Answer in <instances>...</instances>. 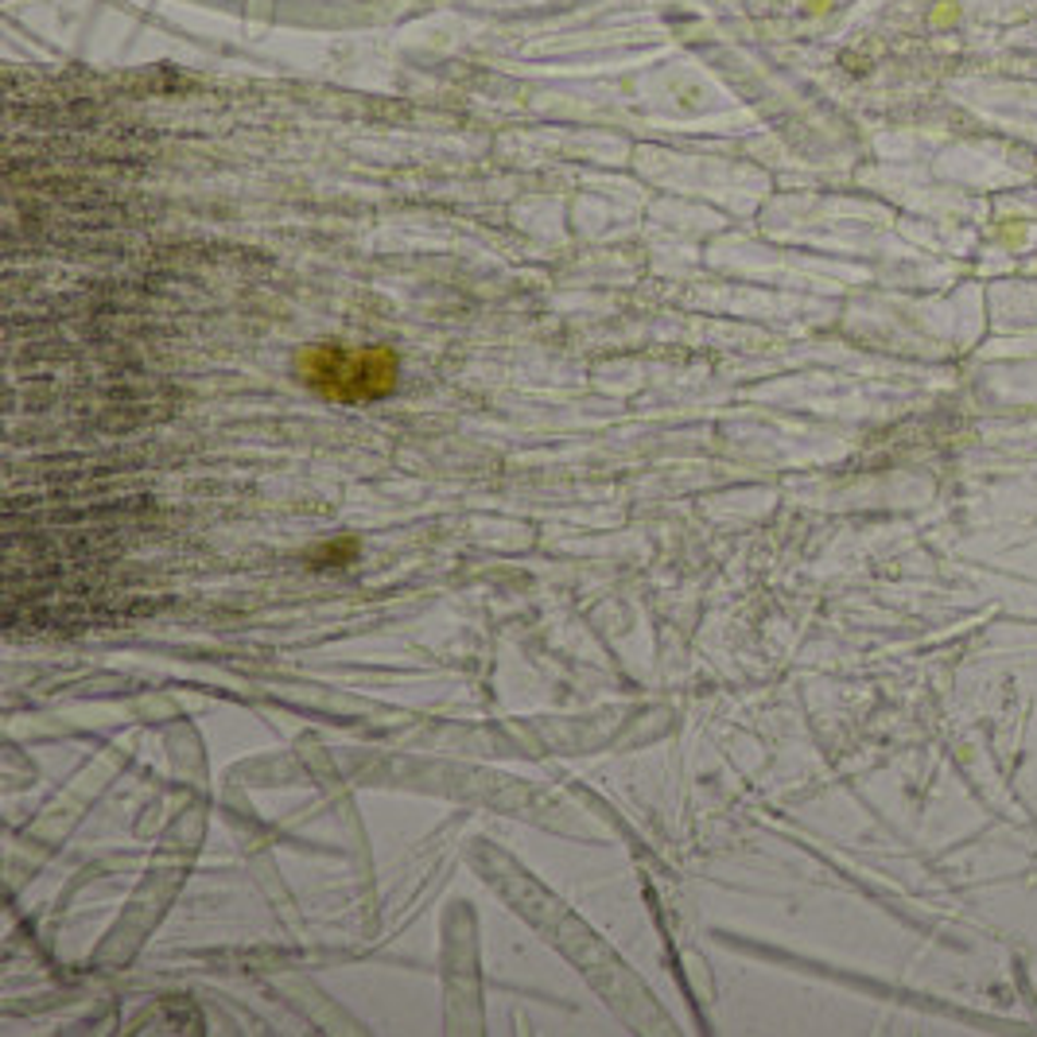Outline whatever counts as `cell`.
<instances>
[{
	"label": "cell",
	"mask_w": 1037,
	"mask_h": 1037,
	"mask_svg": "<svg viewBox=\"0 0 1037 1037\" xmlns=\"http://www.w3.org/2000/svg\"><path fill=\"white\" fill-rule=\"evenodd\" d=\"M296 373L311 393L335 405H370L397 389L400 358L393 346L315 342L296 354Z\"/></svg>",
	"instance_id": "obj_1"
},
{
	"label": "cell",
	"mask_w": 1037,
	"mask_h": 1037,
	"mask_svg": "<svg viewBox=\"0 0 1037 1037\" xmlns=\"http://www.w3.org/2000/svg\"><path fill=\"white\" fill-rule=\"evenodd\" d=\"M354 552H358V541H350L346 548H342V541H330L327 548L311 552V559H315V564H327V559H330V564H342V559L354 556Z\"/></svg>",
	"instance_id": "obj_2"
}]
</instances>
